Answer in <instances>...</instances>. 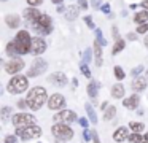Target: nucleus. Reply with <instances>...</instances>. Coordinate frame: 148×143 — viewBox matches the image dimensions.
<instances>
[{"label": "nucleus", "mask_w": 148, "mask_h": 143, "mask_svg": "<svg viewBox=\"0 0 148 143\" xmlns=\"http://www.w3.org/2000/svg\"><path fill=\"white\" fill-rule=\"evenodd\" d=\"M46 91L45 88H34L32 91L27 94V103L32 110H40L43 103L46 102Z\"/></svg>", "instance_id": "obj_1"}, {"label": "nucleus", "mask_w": 148, "mask_h": 143, "mask_svg": "<svg viewBox=\"0 0 148 143\" xmlns=\"http://www.w3.org/2000/svg\"><path fill=\"white\" fill-rule=\"evenodd\" d=\"M14 48H16L18 54H27L30 53V48H32V38H30L29 32L27 30H19L14 38Z\"/></svg>", "instance_id": "obj_2"}, {"label": "nucleus", "mask_w": 148, "mask_h": 143, "mask_svg": "<svg viewBox=\"0 0 148 143\" xmlns=\"http://www.w3.org/2000/svg\"><path fill=\"white\" fill-rule=\"evenodd\" d=\"M16 135L21 137L24 142H29L32 138L42 135V129L35 124H30V126H23V127H16Z\"/></svg>", "instance_id": "obj_3"}, {"label": "nucleus", "mask_w": 148, "mask_h": 143, "mask_svg": "<svg viewBox=\"0 0 148 143\" xmlns=\"http://www.w3.org/2000/svg\"><path fill=\"white\" fill-rule=\"evenodd\" d=\"M30 24H32L34 30L38 32V34H42V35H48V34H51V30H53L51 18H49L48 14H42L37 21L30 22Z\"/></svg>", "instance_id": "obj_4"}, {"label": "nucleus", "mask_w": 148, "mask_h": 143, "mask_svg": "<svg viewBox=\"0 0 148 143\" xmlns=\"http://www.w3.org/2000/svg\"><path fill=\"white\" fill-rule=\"evenodd\" d=\"M29 88V79L27 76H13L8 83V92L11 94H21Z\"/></svg>", "instance_id": "obj_5"}, {"label": "nucleus", "mask_w": 148, "mask_h": 143, "mask_svg": "<svg viewBox=\"0 0 148 143\" xmlns=\"http://www.w3.org/2000/svg\"><path fill=\"white\" fill-rule=\"evenodd\" d=\"M53 133H54V137H58V140H70L72 137H73V130L69 127V124H54L53 126Z\"/></svg>", "instance_id": "obj_6"}, {"label": "nucleus", "mask_w": 148, "mask_h": 143, "mask_svg": "<svg viewBox=\"0 0 148 143\" xmlns=\"http://www.w3.org/2000/svg\"><path fill=\"white\" fill-rule=\"evenodd\" d=\"M46 68H48L46 60H43V59H40V57H38V59H35V60H34V64L30 65L29 72H27V76H29V78L38 76V75H42V73H45Z\"/></svg>", "instance_id": "obj_7"}, {"label": "nucleus", "mask_w": 148, "mask_h": 143, "mask_svg": "<svg viewBox=\"0 0 148 143\" xmlns=\"http://www.w3.org/2000/svg\"><path fill=\"white\" fill-rule=\"evenodd\" d=\"M13 124L16 127H23V126H30L35 124V116L29 113H18L13 116Z\"/></svg>", "instance_id": "obj_8"}, {"label": "nucleus", "mask_w": 148, "mask_h": 143, "mask_svg": "<svg viewBox=\"0 0 148 143\" xmlns=\"http://www.w3.org/2000/svg\"><path fill=\"white\" fill-rule=\"evenodd\" d=\"M77 119V114L73 113L72 110H64L61 113H56L54 114V121L56 122H62V124H70Z\"/></svg>", "instance_id": "obj_9"}, {"label": "nucleus", "mask_w": 148, "mask_h": 143, "mask_svg": "<svg viewBox=\"0 0 148 143\" xmlns=\"http://www.w3.org/2000/svg\"><path fill=\"white\" fill-rule=\"evenodd\" d=\"M24 68V60L18 59V57H13L11 60H8L7 64H5V72L10 73V75H13V73H18L19 70Z\"/></svg>", "instance_id": "obj_10"}, {"label": "nucleus", "mask_w": 148, "mask_h": 143, "mask_svg": "<svg viewBox=\"0 0 148 143\" xmlns=\"http://www.w3.org/2000/svg\"><path fill=\"white\" fill-rule=\"evenodd\" d=\"M46 51V41L42 37H34L32 38V48H30V53H34L35 56H40Z\"/></svg>", "instance_id": "obj_11"}, {"label": "nucleus", "mask_w": 148, "mask_h": 143, "mask_svg": "<svg viewBox=\"0 0 148 143\" xmlns=\"http://www.w3.org/2000/svg\"><path fill=\"white\" fill-rule=\"evenodd\" d=\"M64 105H65V99H64V95H61V94H53L51 97L48 99L49 110H61V108H64Z\"/></svg>", "instance_id": "obj_12"}, {"label": "nucleus", "mask_w": 148, "mask_h": 143, "mask_svg": "<svg viewBox=\"0 0 148 143\" xmlns=\"http://www.w3.org/2000/svg\"><path fill=\"white\" fill-rule=\"evenodd\" d=\"M49 83H53L54 86H58V88H62V86H65L67 84V76H65V73H61V72H58V73H53V75H49Z\"/></svg>", "instance_id": "obj_13"}, {"label": "nucleus", "mask_w": 148, "mask_h": 143, "mask_svg": "<svg viewBox=\"0 0 148 143\" xmlns=\"http://www.w3.org/2000/svg\"><path fill=\"white\" fill-rule=\"evenodd\" d=\"M5 22L10 29H18L21 25V18L18 14H7L5 16Z\"/></svg>", "instance_id": "obj_14"}, {"label": "nucleus", "mask_w": 148, "mask_h": 143, "mask_svg": "<svg viewBox=\"0 0 148 143\" xmlns=\"http://www.w3.org/2000/svg\"><path fill=\"white\" fill-rule=\"evenodd\" d=\"M40 16H42V13H40L38 10H35V8H26V10H24V18H26L29 22L37 21Z\"/></svg>", "instance_id": "obj_15"}, {"label": "nucleus", "mask_w": 148, "mask_h": 143, "mask_svg": "<svg viewBox=\"0 0 148 143\" xmlns=\"http://www.w3.org/2000/svg\"><path fill=\"white\" fill-rule=\"evenodd\" d=\"M138 102H140V97H138L137 94L131 95V97H127L126 100H123V105H124L126 108H131V110H134V108H137Z\"/></svg>", "instance_id": "obj_16"}, {"label": "nucleus", "mask_w": 148, "mask_h": 143, "mask_svg": "<svg viewBox=\"0 0 148 143\" xmlns=\"http://www.w3.org/2000/svg\"><path fill=\"white\" fill-rule=\"evenodd\" d=\"M113 138H115V142H118V143L124 142L126 138H129L127 129H126V127H119V129H116L115 133H113Z\"/></svg>", "instance_id": "obj_17"}, {"label": "nucleus", "mask_w": 148, "mask_h": 143, "mask_svg": "<svg viewBox=\"0 0 148 143\" xmlns=\"http://www.w3.org/2000/svg\"><path fill=\"white\" fill-rule=\"evenodd\" d=\"M64 16H65V19H67V21H73V19H77V18H78V8H77L75 5L65 8Z\"/></svg>", "instance_id": "obj_18"}, {"label": "nucleus", "mask_w": 148, "mask_h": 143, "mask_svg": "<svg viewBox=\"0 0 148 143\" xmlns=\"http://www.w3.org/2000/svg\"><path fill=\"white\" fill-rule=\"evenodd\" d=\"M94 54H96V65L100 67L102 65V44L96 40L94 43Z\"/></svg>", "instance_id": "obj_19"}, {"label": "nucleus", "mask_w": 148, "mask_h": 143, "mask_svg": "<svg viewBox=\"0 0 148 143\" xmlns=\"http://www.w3.org/2000/svg\"><path fill=\"white\" fill-rule=\"evenodd\" d=\"M99 83L97 81H91L89 84H88V94H89V97L92 99V100H96L97 99V91H99Z\"/></svg>", "instance_id": "obj_20"}, {"label": "nucleus", "mask_w": 148, "mask_h": 143, "mask_svg": "<svg viewBox=\"0 0 148 143\" xmlns=\"http://www.w3.org/2000/svg\"><path fill=\"white\" fill-rule=\"evenodd\" d=\"M147 88V79L145 78H135L134 81H132V89L134 91H143V89Z\"/></svg>", "instance_id": "obj_21"}, {"label": "nucleus", "mask_w": 148, "mask_h": 143, "mask_svg": "<svg viewBox=\"0 0 148 143\" xmlns=\"http://www.w3.org/2000/svg\"><path fill=\"white\" fill-rule=\"evenodd\" d=\"M112 95L115 99H123V95H124V86L123 84H115L112 88Z\"/></svg>", "instance_id": "obj_22"}, {"label": "nucleus", "mask_w": 148, "mask_h": 143, "mask_svg": "<svg viewBox=\"0 0 148 143\" xmlns=\"http://www.w3.org/2000/svg\"><path fill=\"white\" fill-rule=\"evenodd\" d=\"M84 108H86V113H88V118H89V121H91L92 124H97V114H96V111H94V108L91 107L89 103L84 105Z\"/></svg>", "instance_id": "obj_23"}, {"label": "nucleus", "mask_w": 148, "mask_h": 143, "mask_svg": "<svg viewBox=\"0 0 148 143\" xmlns=\"http://www.w3.org/2000/svg\"><path fill=\"white\" fill-rule=\"evenodd\" d=\"M147 19H148V11L142 10V11H138L137 14H135L134 21L137 22V24H143V22H147Z\"/></svg>", "instance_id": "obj_24"}, {"label": "nucleus", "mask_w": 148, "mask_h": 143, "mask_svg": "<svg viewBox=\"0 0 148 143\" xmlns=\"http://www.w3.org/2000/svg\"><path fill=\"white\" fill-rule=\"evenodd\" d=\"M115 113H116V108L115 107H107L105 108V113H103V119L105 121H110L115 118Z\"/></svg>", "instance_id": "obj_25"}, {"label": "nucleus", "mask_w": 148, "mask_h": 143, "mask_svg": "<svg viewBox=\"0 0 148 143\" xmlns=\"http://www.w3.org/2000/svg\"><path fill=\"white\" fill-rule=\"evenodd\" d=\"M123 49H124V41H123V40H116V43H115V46H113L112 53L113 54H118V53H121Z\"/></svg>", "instance_id": "obj_26"}, {"label": "nucleus", "mask_w": 148, "mask_h": 143, "mask_svg": "<svg viewBox=\"0 0 148 143\" xmlns=\"http://www.w3.org/2000/svg\"><path fill=\"white\" fill-rule=\"evenodd\" d=\"M143 138H145V137H142L138 132H134L132 135H129V142H131V143H140Z\"/></svg>", "instance_id": "obj_27"}, {"label": "nucleus", "mask_w": 148, "mask_h": 143, "mask_svg": "<svg viewBox=\"0 0 148 143\" xmlns=\"http://www.w3.org/2000/svg\"><path fill=\"white\" fill-rule=\"evenodd\" d=\"M11 111H13V110H11L10 107H3V108H2V121H7L8 118L11 116Z\"/></svg>", "instance_id": "obj_28"}, {"label": "nucleus", "mask_w": 148, "mask_h": 143, "mask_svg": "<svg viewBox=\"0 0 148 143\" xmlns=\"http://www.w3.org/2000/svg\"><path fill=\"white\" fill-rule=\"evenodd\" d=\"M96 40L99 41L102 46H105V44H107V40L102 37V30H100V29H96Z\"/></svg>", "instance_id": "obj_29"}, {"label": "nucleus", "mask_w": 148, "mask_h": 143, "mask_svg": "<svg viewBox=\"0 0 148 143\" xmlns=\"http://www.w3.org/2000/svg\"><path fill=\"white\" fill-rule=\"evenodd\" d=\"M131 129L134 130V132H138V133H140L142 130L145 129V124H142V122H131Z\"/></svg>", "instance_id": "obj_30"}, {"label": "nucleus", "mask_w": 148, "mask_h": 143, "mask_svg": "<svg viewBox=\"0 0 148 143\" xmlns=\"http://www.w3.org/2000/svg\"><path fill=\"white\" fill-rule=\"evenodd\" d=\"M113 73H115V76H116V78H118V79H123V78H124V72H123V68H121V67H118V65H116L115 67V68H113Z\"/></svg>", "instance_id": "obj_31"}, {"label": "nucleus", "mask_w": 148, "mask_h": 143, "mask_svg": "<svg viewBox=\"0 0 148 143\" xmlns=\"http://www.w3.org/2000/svg\"><path fill=\"white\" fill-rule=\"evenodd\" d=\"M80 70H81V73H83L86 78H89L91 76V72H89V68H88V65L84 62H81V65H80Z\"/></svg>", "instance_id": "obj_32"}, {"label": "nucleus", "mask_w": 148, "mask_h": 143, "mask_svg": "<svg viewBox=\"0 0 148 143\" xmlns=\"http://www.w3.org/2000/svg\"><path fill=\"white\" fill-rule=\"evenodd\" d=\"M147 32H148V22L138 24V27H137V34H147Z\"/></svg>", "instance_id": "obj_33"}, {"label": "nucleus", "mask_w": 148, "mask_h": 143, "mask_svg": "<svg viewBox=\"0 0 148 143\" xmlns=\"http://www.w3.org/2000/svg\"><path fill=\"white\" fill-rule=\"evenodd\" d=\"M7 54H10V56H14V54H18L13 41H11V43H8V46H7Z\"/></svg>", "instance_id": "obj_34"}, {"label": "nucleus", "mask_w": 148, "mask_h": 143, "mask_svg": "<svg viewBox=\"0 0 148 143\" xmlns=\"http://www.w3.org/2000/svg\"><path fill=\"white\" fill-rule=\"evenodd\" d=\"M91 60V49H84L83 51V62L88 64Z\"/></svg>", "instance_id": "obj_35"}, {"label": "nucleus", "mask_w": 148, "mask_h": 143, "mask_svg": "<svg viewBox=\"0 0 148 143\" xmlns=\"http://www.w3.org/2000/svg\"><path fill=\"white\" fill-rule=\"evenodd\" d=\"M142 72H143V65H137V67H134V68H132L131 73H132L134 76H138Z\"/></svg>", "instance_id": "obj_36"}, {"label": "nucleus", "mask_w": 148, "mask_h": 143, "mask_svg": "<svg viewBox=\"0 0 148 143\" xmlns=\"http://www.w3.org/2000/svg\"><path fill=\"white\" fill-rule=\"evenodd\" d=\"M84 22H86L88 27L94 29V22H92V18H91V16H84Z\"/></svg>", "instance_id": "obj_37"}, {"label": "nucleus", "mask_w": 148, "mask_h": 143, "mask_svg": "<svg viewBox=\"0 0 148 143\" xmlns=\"http://www.w3.org/2000/svg\"><path fill=\"white\" fill-rule=\"evenodd\" d=\"M5 143H18V140L14 135H7L5 137Z\"/></svg>", "instance_id": "obj_38"}, {"label": "nucleus", "mask_w": 148, "mask_h": 143, "mask_svg": "<svg viewBox=\"0 0 148 143\" xmlns=\"http://www.w3.org/2000/svg\"><path fill=\"white\" fill-rule=\"evenodd\" d=\"M43 0H27V3H29L30 6H37V5H40Z\"/></svg>", "instance_id": "obj_39"}, {"label": "nucleus", "mask_w": 148, "mask_h": 143, "mask_svg": "<svg viewBox=\"0 0 148 143\" xmlns=\"http://www.w3.org/2000/svg\"><path fill=\"white\" fill-rule=\"evenodd\" d=\"M102 11L105 13V14H108V13H110V5H108V3H103V5H102Z\"/></svg>", "instance_id": "obj_40"}, {"label": "nucleus", "mask_w": 148, "mask_h": 143, "mask_svg": "<svg viewBox=\"0 0 148 143\" xmlns=\"http://www.w3.org/2000/svg\"><path fill=\"white\" fill-rule=\"evenodd\" d=\"M91 135H92L94 143H100V140H99V137H97V132H96V130H92V132H91Z\"/></svg>", "instance_id": "obj_41"}, {"label": "nucleus", "mask_w": 148, "mask_h": 143, "mask_svg": "<svg viewBox=\"0 0 148 143\" xmlns=\"http://www.w3.org/2000/svg\"><path fill=\"white\" fill-rule=\"evenodd\" d=\"M78 3H80L81 10H86L88 8V2H86V0H78Z\"/></svg>", "instance_id": "obj_42"}, {"label": "nucleus", "mask_w": 148, "mask_h": 143, "mask_svg": "<svg viewBox=\"0 0 148 143\" xmlns=\"http://www.w3.org/2000/svg\"><path fill=\"white\" fill-rule=\"evenodd\" d=\"M127 40H131V41L137 40V35H135L134 32H131V34H127Z\"/></svg>", "instance_id": "obj_43"}, {"label": "nucleus", "mask_w": 148, "mask_h": 143, "mask_svg": "<svg viewBox=\"0 0 148 143\" xmlns=\"http://www.w3.org/2000/svg\"><path fill=\"white\" fill-rule=\"evenodd\" d=\"M112 30H113V38H116V40H119V35H118V29H116V27H113Z\"/></svg>", "instance_id": "obj_44"}, {"label": "nucleus", "mask_w": 148, "mask_h": 143, "mask_svg": "<svg viewBox=\"0 0 148 143\" xmlns=\"http://www.w3.org/2000/svg\"><path fill=\"white\" fill-rule=\"evenodd\" d=\"M26 105H29V103H27V102H24V100H19V102H18V107H19V108H24Z\"/></svg>", "instance_id": "obj_45"}, {"label": "nucleus", "mask_w": 148, "mask_h": 143, "mask_svg": "<svg viewBox=\"0 0 148 143\" xmlns=\"http://www.w3.org/2000/svg\"><path fill=\"white\" fill-rule=\"evenodd\" d=\"M80 124H81L83 127H86V126H88V119H84V118H80Z\"/></svg>", "instance_id": "obj_46"}, {"label": "nucleus", "mask_w": 148, "mask_h": 143, "mask_svg": "<svg viewBox=\"0 0 148 143\" xmlns=\"http://www.w3.org/2000/svg\"><path fill=\"white\" fill-rule=\"evenodd\" d=\"M83 138H84V140H89V132H88V130H84V133H83Z\"/></svg>", "instance_id": "obj_47"}, {"label": "nucleus", "mask_w": 148, "mask_h": 143, "mask_svg": "<svg viewBox=\"0 0 148 143\" xmlns=\"http://www.w3.org/2000/svg\"><path fill=\"white\" fill-rule=\"evenodd\" d=\"M142 6H143V8H147V10H148V0H143V2H142Z\"/></svg>", "instance_id": "obj_48"}, {"label": "nucleus", "mask_w": 148, "mask_h": 143, "mask_svg": "<svg viewBox=\"0 0 148 143\" xmlns=\"http://www.w3.org/2000/svg\"><path fill=\"white\" fill-rule=\"evenodd\" d=\"M64 11H65L64 6H58V13H64Z\"/></svg>", "instance_id": "obj_49"}, {"label": "nucleus", "mask_w": 148, "mask_h": 143, "mask_svg": "<svg viewBox=\"0 0 148 143\" xmlns=\"http://www.w3.org/2000/svg\"><path fill=\"white\" fill-rule=\"evenodd\" d=\"M72 83H73V88H77V86H78V79H77V78L72 79Z\"/></svg>", "instance_id": "obj_50"}, {"label": "nucleus", "mask_w": 148, "mask_h": 143, "mask_svg": "<svg viewBox=\"0 0 148 143\" xmlns=\"http://www.w3.org/2000/svg\"><path fill=\"white\" fill-rule=\"evenodd\" d=\"M99 0H92V6H96V8H97V6H99Z\"/></svg>", "instance_id": "obj_51"}, {"label": "nucleus", "mask_w": 148, "mask_h": 143, "mask_svg": "<svg viewBox=\"0 0 148 143\" xmlns=\"http://www.w3.org/2000/svg\"><path fill=\"white\" fill-rule=\"evenodd\" d=\"M51 2H53V3H58V5H59V3H62L64 0H51Z\"/></svg>", "instance_id": "obj_52"}, {"label": "nucleus", "mask_w": 148, "mask_h": 143, "mask_svg": "<svg viewBox=\"0 0 148 143\" xmlns=\"http://www.w3.org/2000/svg\"><path fill=\"white\" fill-rule=\"evenodd\" d=\"M140 143H148V140H147V138H143V140H142Z\"/></svg>", "instance_id": "obj_53"}, {"label": "nucleus", "mask_w": 148, "mask_h": 143, "mask_svg": "<svg viewBox=\"0 0 148 143\" xmlns=\"http://www.w3.org/2000/svg\"><path fill=\"white\" fill-rule=\"evenodd\" d=\"M145 44H147V48H148V37L145 38Z\"/></svg>", "instance_id": "obj_54"}, {"label": "nucleus", "mask_w": 148, "mask_h": 143, "mask_svg": "<svg viewBox=\"0 0 148 143\" xmlns=\"http://www.w3.org/2000/svg\"><path fill=\"white\" fill-rule=\"evenodd\" d=\"M147 78H148V72H147Z\"/></svg>", "instance_id": "obj_55"}, {"label": "nucleus", "mask_w": 148, "mask_h": 143, "mask_svg": "<svg viewBox=\"0 0 148 143\" xmlns=\"http://www.w3.org/2000/svg\"><path fill=\"white\" fill-rule=\"evenodd\" d=\"M2 2H7V0H2Z\"/></svg>", "instance_id": "obj_56"}]
</instances>
